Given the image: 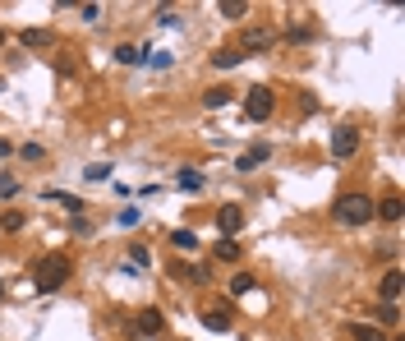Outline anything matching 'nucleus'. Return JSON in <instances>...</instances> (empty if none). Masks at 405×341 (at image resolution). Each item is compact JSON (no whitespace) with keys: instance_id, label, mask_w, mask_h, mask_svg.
<instances>
[{"instance_id":"20","label":"nucleus","mask_w":405,"mask_h":341,"mask_svg":"<svg viewBox=\"0 0 405 341\" xmlns=\"http://www.w3.org/2000/svg\"><path fill=\"white\" fill-rule=\"evenodd\" d=\"M47 199H51V203H60L65 212H78V199H74V194H47Z\"/></svg>"},{"instance_id":"4","label":"nucleus","mask_w":405,"mask_h":341,"mask_svg":"<svg viewBox=\"0 0 405 341\" xmlns=\"http://www.w3.org/2000/svg\"><path fill=\"white\" fill-rule=\"evenodd\" d=\"M359 153V129H350V124H341L336 134H332V157L336 162H345V157Z\"/></svg>"},{"instance_id":"28","label":"nucleus","mask_w":405,"mask_h":341,"mask_svg":"<svg viewBox=\"0 0 405 341\" xmlns=\"http://www.w3.org/2000/svg\"><path fill=\"white\" fill-rule=\"evenodd\" d=\"M0 47H5V28H0Z\"/></svg>"},{"instance_id":"9","label":"nucleus","mask_w":405,"mask_h":341,"mask_svg":"<svg viewBox=\"0 0 405 341\" xmlns=\"http://www.w3.org/2000/svg\"><path fill=\"white\" fill-rule=\"evenodd\" d=\"M202 323L212 327V332H231V309H226V305H212V309H202Z\"/></svg>"},{"instance_id":"15","label":"nucleus","mask_w":405,"mask_h":341,"mask_svg":"<svg viewBox=\"0 0 405 341\" xmlns=\"http://www.w3.org/2000/svg\"><path fill=\"white\" fill-rule=\"evenodd\" d=\"M240 60H244L240 51H217V56H212V65H217V69H235Z\"/></svg>"},{"instance_id":"3","label":"nucleus","mask_w":405,"mask_h":341,"mask_svg":"<svg viewBox=\"0 0 405 341\" xmlns=\"http://www.w3.org/2000/svg\"><path fill=\"white\" fill-rule=\"evenodd\" d=\"M272 107H277V93H272V88H263V83L249 88V97H244V116H249V120H267Z\"/></svg>"},{"instance_id":"7","label":"nucleus","mask_w":405,"mask_h":341,"mask_svg":"<svg viewBox=\"0 0 405 341\" xmlns=\"http://www.w3.org/2000/svg\"><path fill=\"white\" fill-rule=\"evenodd\" d=\"M240 226H244V212H240L235 203H226V208H221V212H217V231L226 235V240H231V235L240 231Z\"/></svg>"},{"instance_id":"2","label":"nucleus","mask_w":405,"mask_h":341,"mask_svg":"<svg viewBox=\"0 0 405 341\" xmlns=\"http://www.w3.org/2000/svg\"><path fill=\"white\" fill-rule=\"evenodd\" d=\"M332 212H336L341 226H369V221H373V199H369V194H341Z\"/></svg>"},{"instance_id":"19","label":"nucleus","mask_w":405,"mask_h":341,"mask_svg":"<svg viewBox=\"0 0 405 341\" xmlns=\"http://www.w3.org/2000/svg\"><path fill=\"white\" fill-rule=\"evenodd\" d=\"M180 189H202V175L198 170H180Z\"/></svg>"},{"instance_id":"13","label":"nucleus","mask_w":405,"mask_h":341,"mask_svg":"<svg viewBox=\"0 0 405 341\" xmlns=\"http://www.w3.org/2000/svg\"><path fill=\"white\" fill-rule=\"evenodd\" d=\"M350 337L355 341H387V332L373 327V323H350Z\"/></svg>"},{"instance_id":"11","label":"nucleus","mask_w":405,"mask_h":341,"mask_svg":"<svg viewBox=\"0 0 405 341\" xmlns=\"http://www.w3.org/2000/svg\"><path fill=\"white\" fill-rule=\"evenodd\" d=\"M401 291H405L401 272H387V277H382V305H396V300H401Z\"/></svg>"},{"instance_id":"29","label":"nucleus","mask_w":405,"mask_h":341,"mask_svg":"<svg viewBox=\"0 0 405 341\" xmlns=\"http://www.w3.org/2000/svg\"><path fill=\"white\" fill-rule=\"evenodd\" d=\"M0 295H5V286H0Z\"/></svg>"},{"instance_id":"21","label":"nucleus","mask_w":405,"mask_h":341,"mask_svg":"<svg viewBox=\"0 0 405 341\" xmlns=\"http://www.w3.org/2000/svg\"><path fill=\"white\" fill-rule=\"evenodd\" d=\"M23 47H47V32H42V28H28V32H23Z\"/></svg>"},{"instance_id":"5","label":"nucleus","mask_w":405,"mask_h":341,"mask_svg":"<svg viewBox=\"0 0 405 341\" xmlns=\"http://www.w3.org/2000/svg\"><path fill=\"white\" fill-rule=\"evenodd\" d=\"M277 42L272 37V28H244V37H240V56H253V51H267Z\"/></svg>"},{"instance_id":"6","label":"nucleus","mask_w":405,"mask_h":341,"mask_svg":"<svg viewBox=\"0 0 405 341\" xmlns=\"http://www.w3.org/2000/svg\"><path fill=\"white\" fill-rule=\"evenodd\" d=\"M161 327H166V318H161V309H143L139 318L129 323V332H134V337H157Z\"/></svg>"},{"instance_id":"10","label":"nucleus","mask_w":405,"mask_h":341,"mask_svg":"<svg viewBox=\"0 0 405 341\" xmlns=\"http://www.w3.org/2000/svg\"><path fill=\"white\" fill-rule=\"evenodd\" d=\"M373 212H378L382 221H401V212H405V208H401V194H391V199L373 203Z\"/></svg>"},{"instance_id":"17","label":"nucleus","mask_w":405,"mask_h":341,"mask_svg":"<svg viewBox=\"0 0 405 341\" xmlns=\"http://www.w3.org/2000/svg\"><path fill=\"white\" fill-rule=\"evenodd\" d=\"M221 14L226 19H244L249 14V5H244V0H221Z\"/></svg>"},{"instance_id":"26","label":"nucleus","mask_w":405,"mask_h":341,"mask_svg":"<svg viewBox=\"0 0 405 341\" xmlns=\"http://www.w3.org/2000/svg\"><path fill=\"white\" fill-rule=\"evenodd\" d=\"M23 226V212H5V231H19Z\"/></svg>"},{"instance_id":"16","label":"nucleus","mask_w":405,"mask_h":341,"mask_svg":"<svg viewBox=\"0 0 405 341\" xmlns=\"http://www.w3.org/2000/svg\"><path fill=\"white\" fill-rule=\"evenodd\" d=\"M378 323L382 327H401V309H396V305H382V309H378Z\"/></svg>"},{"instance_id":"18","label":"nucleus","mask_w":405,"mask_h":341,"mask_svg":"<svg viewBox=\"0 0 405 341\" xmlns=\"http://www.w3.org/2000/svg\"><path fill=\"white\" fill-rule=\"evenodd\" d=\"M115 60H120V65H139V60H143V51H134V47H115Z\"/></svg>"},{"instance_id":"25","label":"nucleus","mask_w":405,"mask_h":341,"mask_svg":"<svg viewBox=\"0 0 405 341\" xmlns=\"http://www.w3.org/2000/svg\"><path fill=\"white\" fill-rule=\"evenodd\" d=\"M120 226H139V208H125V212H120Z\"/></svg>"},{"instance_id":"1","label":"nucleus","mask_w":405,"mask_h":341,"mask_svg":"<svg viewBox=\"0 0 405 341\" xmlns=\"http://www.w3.org/2000/svg\"><path fill=\"white\" fill-rule=\"evenodd\" d=\"M69 272H74V267H69V254H47L42 263L32 267V286H37V291H60L65 281H69Z\"/></svg>"},{"instance_id":"14","label":"nucleus","mask_w":405,"mask_h":341,"mask_svg":"<svg viewBox=\"0 0 405 341\" xmlns=\"http://www.w3.org/2000/svg\"><path fill=\"white\" fill-rule=\"evenodd\" d=\"M171 245H175V249H189V254H194V249H198V235L189 231V226H180V231H171Z\"/></svg>"},{"instance_id":"12","label":"nucleus","mask_w":405,"mask_h":341,"mask_svg":"<svg viewBox=\"0 0 405 341\" xmlns=\"http://www.w3.org/2000/svg\"><path fill=\"white\" fill-rule=\"evenodd\" d=\"M231 88H207V93H202V107L207 111H221V107H231Z\"/></svg>"},{"instance_id":"22","label":"nucleus","mask_w":405,"mask_h":341,"mask_svg":"<svg viewBox=\"0 0 405 341\" xmlns=\"http://www.w3.org/2000/svg\"><path fill=\"white\" fill-rule=\"evenodd\" d=\"M217 258H240V245H235V240H221V245H217Z\"/></svg>"},{"instance_id":"23","label":"nucleus","mask_w":405,"mask_h":341,"mask_svg":"<svg viewBox=\"0 0 405 341\" xmlns=\"http://www.w3.org/2000/svg\"><path fill=\"white\" fill-rule=\"evenodd\" d=\"M231 291H235V295H249V291H253V277H249V272H244V277H235Z\"/></svg>"},{"instance_id":"24","label":"nucleus","mask_w":405,"mask_h":341,"mask_svg":"<svg viewBox=\"0 0 405 341\" xmlns=\"http://www.w3.org/2000/svg\"><path fill=\"white\" fill-rule=\"evenodd\" d=\"M23 162H42V143H28V148H23Z\"/></svg>"},{"instance_id":"8","label":"nucleus","mask_w":405,"mask_h":341,"mask_svg":"<svg viewBox=\"0 0 405 341\" xmlns=\"http://www.w3.org/2000/svg\"><path fill=\"white\" fill-rule=\"evenodd\" d=\"M267 157H272V148H267V143H253V148H244V153H240L235 170H258V166L267 162Z\"/></svg>"},{"instance_id":"27","label":"nucleus","mask_w":405,"mask_h":341,"mask_svg":"<svg viewBox=\"0 0 405 341\" xmlns=\"http://www.w3.org/2000/svg\"><path fill=\"white\" fill-rule=\"evenodd\" d=\"M0 157H10V139H0Z\"/></svg>"}]
</instances>
